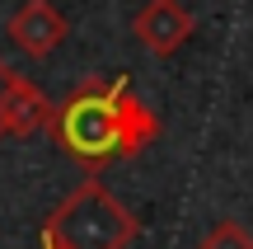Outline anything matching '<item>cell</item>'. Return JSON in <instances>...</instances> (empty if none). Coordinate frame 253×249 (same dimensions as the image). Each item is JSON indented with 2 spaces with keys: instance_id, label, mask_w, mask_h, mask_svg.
I'll list each match as a JSON object with an SVG mask.
<instances>
[{
  "instance_id": "obj_1",
  "label": "cell",
  "mask_w": 253,
  "mask_h": 249,
  "mask_svg": "<svg viewBox=\"0 0 253 249\" xmlns=\"http://www.w3.org/2000/svg\"><path fill=\"white\" fill-rule=\"evenodd\" d=\"M52 141L71 160H80L84 174H99L108 160H136L155 137H160V118L150 103H141V94L131 90V80H80L52 113Z\"/></svg>"
},
{
  "instance_id": "obj_2",
  "label": "cell",
  "mask_w": 253,
  "mask_h": 249,
  "mask_svg": "<svg viewBox=\"0 0 253 249\" xmlns=\"http://www.w3.org/2000/svg\"><path fill=\"white\" fill-rule=\"evenodd\" d=\"M42 235L66 249H126L141 235V216L118 202V193L99 174H84V184L47 212Z\"/></svg>"
},
{
  "instance_id": "obj_3",
  "label": "cell",
  "mask_w": 253,
  "mask_h": 249,
  "mask_svg": "<svg viewBox=\"0 0 253 249\" xmlns=\"http://www.w3.org/2000/svg\"><path fill=\"white\" fill-rule=\"evenodd\" d=\"M5 33H9V43H14L24 56L42 61V56H52L56 47L66 43V33H71V19H66L61 9L52 5V0H24V5L9 14Z\"/></svg>"
},
{
  "instance_id": "obj_4",
  "label": "cell",
  "mask_w": 253,
  "mask_h": 249,
  "mask_svg": "<svg viewBox=\"0 0 253 249\" xmlns=\"http://www.w3.org/2000/svg\"><path fill=\"white\" fill-rule=\"evenodd\" d=\"M131 33L150 56H173L192 38V9L183 0H145L131 19Z\"/></svg>"
},
{
  "instance_id": "obj_5",
  "label": "cell",
  "mask_w": 253,
  "mask_h": 249,
  "mask_svg": "<svg viewBox=\"0 0 253 249\" xmlns=\"http://www.w3.org/2000/svg\"><path fill=\"white\" fill-rule=\"evenodd\" d=\"M52 113L56 103L38 90L28 75H14L9 80V99H5V137H38V132L52 127Z\"/></svg>"
},
{
  "instance_id": "obj_6",
  "label": "cell",
  "mask_w": 253,
  "mask_h": 249,
  "mask_svg": "<svg viewBox=\"0 0 253 249\" xmlns=\"http://www.w3.org/2000/svg\"><path fill=\"white\" fill-rule=\"evenodd\" d=\"M197 249H253V231L239 226V221H216L197 240Z\"/></svg>"
},
{
  "instance_id": "obj_7",
  "label": "cell",
  "mask_w": 253,
  "mask_h": 249,
  "mask_svg": "<svg viewBox=\"0 0 253 249\" xmlns=\"http://www.w3.org/2000/svg\"><path fill=\"white\" fill-rule=\"evenodd\" d=\"M9 80H14V71L0 61V141H5V99H9Z\"/></svg>"
},
{
  "instance_id": "obj_8",
  "label": "cell",
  "mask_w": 253,
  "mask_h": 249,
  "mask_svg": "<svg viewBox=\"0 0 253 249\" xmlns=\"http://www.w3.org/2000/svg\"><path fill=\"white\" fill-rule=\"evenodd\" d=\"M42 249H66V245H56L52 235H42Z\"/></svg>"
}]
</instances>
